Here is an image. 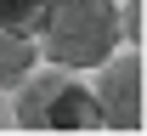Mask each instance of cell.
<instances>
[{"label": "cell", "mask_w": 147, "mask_h": 136, "mask_svg": "<svg viewBox=\"0 0 147 136\" xmlns=\"http://www.w3.org/2000/svg\"><path fill=\"white\" fill-rule=\"evenodd\" d=\"M119 40V0H45L34 28V45L51 68H102Z\"/></svg>", "instance_id": "6da1fadb"}, {"label": "cell", "mask_w": 147, "mask_h": 136, "mask_svg": "<svg viewBox=\"0 0 147 136\" xmlns=\"http://www.w3.org/2000/svg\"><path fill=\"white\" fill-rule=\"evenodd\" d=\"M17 125L23 131H102L91 85H79L74 68H51V74H23L17 91Z\"/></svg>", "instance_id": "7a4b0ae2"}, {"label": "cell", "mask_w": 147, "mask_h": 136, "mask_svg": "<svg viewBox=\"0 0 147 136\" xmlns=\"http://www.w3.org/2000/svg\"><path fill=\"white\" fill-rule=\"evenodd\" d=\"M91 97L108 131H136L142 125V57H108Z\"/></svg>", "instance_id": "3957f363"}, {"label": "cell", "mask_w": 147, "mask_h": 136, "mask_svg": "<svg viewBox=\"0 0 147 136\" xmlns=\"http://www.w3.org/2000/svg\"><path fill=\"white\" fill-rule=\"evenodd\" d=\"M40 45L34 34H17V28H0V85H23V74L34 68Z\"/></svg>", "instance_id": "277c9868"}, {"label": "cell", "mask_w": 147, "mask_h": 136, "mask_svg": "<svg viewBox=\"0 0 147 136\" xmlns=\"http://www.w3.org/2000/svg\"><path fill=\"white\" fill-rule=\"evenodd\" d=\"M45 0H0V28H17V34H34Z\"/></svg>", "instance_id": "5b68a950"}]
</instances>
